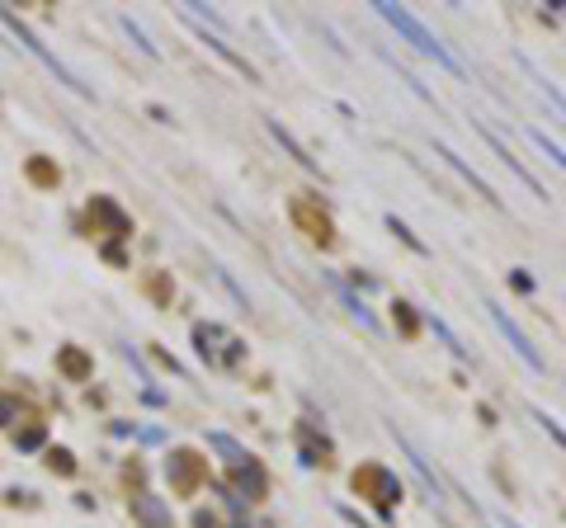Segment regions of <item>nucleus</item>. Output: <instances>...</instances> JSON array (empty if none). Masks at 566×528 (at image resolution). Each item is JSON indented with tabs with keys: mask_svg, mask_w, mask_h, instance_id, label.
Here are the masks:
<instances>
[{
	"mask_svg": "<svg viewBox=\"0 0 566 528\" xmlns=\"http://www.w3.org/2000/svg\"><path fill=\"white\" fill-rule=\"evenodd\" d=\"M373 10H377V15H382V19H387V24H392V29L401 33V38H406V43L415 47V52H420V57H429V62H439L444 71H453V76H467V66L458 62L453 52H448V47H444L439 38H434V33L424 29V24H420V19H415V15H410L406 5H392V0H377Z\"/></svg>",
	"mask_w": 566,
	"mask_h": 528,
	"instance_id": "obj_1",
	"label": "nucleus"
},
{
	"mask_svg": "<svg viewBox=\"0 0 566 528\" xmlns=\"http://www.w3.org/2000/svg\"><path fill=\"white\" fill-rule=\"evenodd\" d=\"M0 24H5V29L15 33L19 43L29 47L33 57H38V62H43L47 71H52V76L62 80V85H66V90H71V94H80V99H90V90H85V85H80V80H76V71H71V66H62V62H57V52H47V47L38 43V38H33V29H29V24H19V19L10 15V10H0Z\"/></svg>",
	"mask_w": 566,
	"mask_h": 528,
	"instance_id": "obj_2",
	"label": "nucleus"
},
{
	"mask_svg": "<svg viewBox=\"0 0 566 528\" xmlns=\"http://www.w3.org/2000/svg\"><path fill=\"white\" fill-rule=\"evenodd\" d=\"M293 222H298L302 236H307V241H316V246H330V241H335V227H330V218L316 208V203H307V199H293Z\"/></svg>",
	"mask_w": 566,
	"mask_h": 528,
	"instance_id": "obj_3",
	"label": "nucleus"
},
{
	"mask_svg": "<svg viewBox=\"0 0 566 528\" xmlns=\"http://www.w3.org/2000/svg\"><path fill=\"white\" fill-rule=\"evenodd\" d=\"M486 316H491V321H496V330H501L505 340H510V349H515V354L524 358L529 368H534V373H543V358H538V349H534V344H529V340H524V330H519L515 321H510V316H505V311L496 307V302H486Z\"/></svg>",
	"mask_w": 566,
	"mask_h": 528,
	"instance_id": "obj_4",
	"label": "nucleus"
},
{
	"mask_svg": "<svg viewBox=\"0 0 566 528\" xmlns=\"http://www.w3.org/2000/svg\"><path fill=\"white\" fill-rule=\"evenodd\" d=\"M477 127H482V137H486L491 146H496V151H501V161H505V165H510V170L519 175V184L529 189V194H534V199H548V189H543V184H538V180H534V175H529V170H524V165H519V156L510 151V146H505V137H501V132H496V127H491V123H477Z\"/></svg>",
	"mask_w": 566,
	"mask_h": 528,
	"instance_id": "obj_5",
	"label": "nucleus"
},
{
	"mask_svg": "<svg viewBox=\"0 0 566 528\" xmlns=\"http://www.w3.org/2000/svg\"><path fill=\"white\" fill-rule=\"evenodd\" d=\"M434 151H439L444 161H448V165H453V170L463 175V180H467V184L477 189V194H482V199H486V203H501V199H496V194H491V184H486V180H482V175L472 170V165H463V156H458V151H448V146H434Z\"/></svg>",
	"mask_w": 566,
	"mask_h": 528,
	"instance_id": "obj_6",
	"label": "nucleus"
},
{
	"mask_svg": "<svg viewBox=\"0 0 566 528\" xmlns=\"http://www.w3.org/2000/svg\"><path fill=\"white\" fill-rule=\"evenodd\" d=\"M335 293H340V297H345V307H349V311H354V316H359V326H368V330H377V316H373V311H368V307H363V302H359V297H354V293H349V288H345V283H335Z\"/></svg>",
	"mask_w": 566,
	"mask_h": 528,
	"instance_id": "obj_7",
	"label": "nucleus"
},
{
	"mask_svg": "<svg viewBox=\"0 0 566 528\" xmlns=\"http://www.w3.org/2000/svg\"><path fill=\"white\" fill-rule=\"evenodd\" d=\"M429 326H434V335H439V340H444V344H448V349H453V354H458V358H467V349H463V344H458V335H453V330H448V326H444V321H439V316H434V321H429Z\"/></svg>",
	"mask_w": 566,
	"mask_h": 528,
	"instance_id": "obj_8",
	"label": "nucleus"
},
{
	"mask_svg": "<svg viewBox=\"0 0 566 528\" xmlns=\"http://www.w3.org/2000/svg\"><path fill=\"white\" fill-rule=\"evenodd\" d=\"M62 368H66L71 377H85V354H76V349H66V354H62Z\"/></svg>",
	"mask_w": 566,
	"mask_h": 528,
	"instance_id": "obj_9",
	"label": "nucleus"
},
{
	"mask_svg": "<svg viewBox=\"0 0 566 528\" xmlns=\"http://www.w3.org/2000/svg\"><path fill=\"white\" fill-rule=\"evenodd\" d=\"M505 528H519V524H510V519H505Z\"/></svg>",
	"mask_w": 566,
	"mask_h": 528,
	"instance_id": "obj_10",
	"label": "nucleus"
}]
</instances>
